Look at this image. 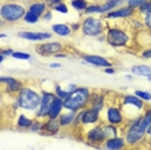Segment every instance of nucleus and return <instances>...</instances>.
<instances>
[{"mask_svg":"<svg viewBox=\"0 0 151 150\" xmlns=\"http://www.w3.org/2000/svg\"><path fill=\"white\" fill-rule=\"evenodd\" d=\"M106 43L115 49H125L132 47L134 38L132 31L122 26H107L106 30Z\"/></svg>","mask_w":151,"mask_h":150,"instance_id":"obj_1","label":"nucleus"},{"mask_svg":"<svg viewBox=\"0 0 151 150\" xmlns=\"http://www.w3.org/2000/svg\"><path fill=\"white\" fill-rule=\"evenodd\" d=\"M14 98L19 109L35 114L42 104V91L39 92L31 86H25Z\"/></svg>","mask_w":151,"mask_h":150,"instance_id":"obj_2","label":"nucleus"},{"mask_svg":"<svg viewBox=\"0 0 151 150\" xmlns=\"http://www.w3.org/2000/svg\"><path fill=\"white\" fill-rule=\"evenodd\" d=\"M80 23L83 35L87 38H94V39L104 35L109 26L104 16H85Z\"/></svg>","mask_w":151,"mask_h":150,"instance_id":"obj_3","label":"nucleus"},{"mask_svg":"<svg viewBox=\"0 0 151 150\" xmlns=\"http://www.w3.org/2000/svg\"><path fill=\"white\" fill-rule=\"evenodd\" d=\"M92 91L88 87H79L76 91L70 93L67 100H65V109L71 111H80L89 106Z\"/></svg>","mask_w":151,"mask_h":150,"instance_id":"obj_4","label":"nucleus"},{"mask_svg":"<svg viewBox=\"0 0 151 150\" xmlns=\"http://www.w3.org/2000/svg\"><path fill=\"white\" fill-rule=\"evenodd\" d=\"M26 12V6L21 3L6 1L3 3L0 6V18H1V21L8 23H17L19 21H23Z\"/></svg>","mask_w":151,"mask_h":150,"instance_id":"obj_5","label":"nucleus"},{"mask_svg":"<svg viewBox=\"0 0 151 150\" xmlns=\"http://www.w3.org/2000/svg\"><path fill=\"white\" fill-rule=\"evenodd\" d=\"M104 122L101 117V111L96 110V109L88 106L84 110L78 111L76 120L73 127H87V125H96Z\"/></svg>","mask_w":151,"mask_h":150,"instance_id":"obj_6","label":"nucleus"},{"mask_svg":"<svg viewBox=\"0 0 151 150\" xmlns=\"http://www.w3.org/2000/svg\"><path fill=\"white\" fill-rule=\"evenodd\" d=\"M120 109H122L123 114L125 115V118L128 117V110H136L138 114H142L143 110L146 109L145 101H142L139 97H137L134 93L133 94H123L120 98Z\"/></svg>","mask_w":151,"mask_h":150,"instance_id":"obj_7","label":"nucleus"},{"mask_svg":"<svg viewBox=\"0 0 151 150\" xmlns=\"http://www.w3.org/2000/svg\"><path fill=\"white\" fill-rule=\"evenodd\" d=\"M84 138L87 140V142L89 145L94 146V148H97V149L101 148L102 144L107 140L106 133H105V128H104V122L88 128L84 133Z\"/></svg>","mask_w":151,"mask_h":150,"instance_id":"obj_8","label":"nucleus"},{"mask_svg":"<svg viewBox=\"0 0 151 150\" xmlns=\"http://www.w3.org/2000/svg\"><path fill=\"white\" fill-rule=\"evenodd\" d=\"M125 120H127V118H125V115L123 114L120 106L112 104V105H107V106L105 107L104 122L118 125V127H122V125H124Z\"/></svg>","mask_w":151,"mask_h":150,"instance_id":"obj_9","label":"nucleus"},{"mask_svg":"<svg viewBox=\"0 0 151 150\" xmlns=\"http://www.w3.org/2000/svg\"><path fill=\"white\" fill-rule=\"evenodd\" d=\"M65 49L63 43L57 42V40H48L42 44H37L35 47V52L36 54L42 57H49V56H56L57 53L62 52Z\"/></svg>","mask_w":151,"mask_h":150,"instance_id":"obj_10","label":"nucleus"},{"mask_svg":"<svg viewBox=\"0 0 151 150\" xmlns=\"http://www.w3.org/2000/svg\"><path fill=\"white\" fill-rule=\"evenodd\" d=\"M0 83L3 87V92L9 96H17V93L25 87L22 80L13 76H4V75L0 76Z\"/></svg>","mask_w":151,"mask_h":150,"instance_id":"obj_11","label":"nucleus"},{"mask_svg":"<svg viewBox=\"0 0 151 150\" xmlns=\"http://www.w3.org/2000/svg\"><path fill=\"white\" fill-rule=\"evenodd\" d=\"M54 97H56L54 92L45 91V89L42 91V104H40L39 109H37L36 112H35L36 119H47L48 112H49V109H50V105H52Z\"/></svg>","mask_w":151,"mask_h":150,"instance_id":"obj_12","label":"nucleus"},{"mask_svg":"<svg viewBox=\"0 0 151 150\" xmlns=\"http://www.w3.org/2000/svg\"><path fill=\"white\" fill-rule=\"evenodd\" d=\"M137 16V11H134L133 8H130L129 5H123L118 9H114V11L106 13L104 16L106 21H110V19H130L132 17Z\"/></svg>","mask_w":151,"mask_h":150,"instance_id":"obj_13","label":"nucleus"},{"mask_svg":"<svg viewBox=\"0 0 151 150\" xmlns=\"http://www.w3.org/2000/svg\"><path fill=\"white\" fill-rule=\"evenodd\" d=\"M81 61L85 65H91V66L94 67H102V69H106V67H112L114 63L110 60H107L106 57H102L99 54H91V53H84L81 54Z\"/></svg>","mask_w":151,"mask_h":150,"instance_id":"obj_14","label":"nucleus"},{"mask_svg":"<svg viewBox=\"0 0 151 150\" xmlns=\"http://www.w3.org/2000/svg\"><path fill=\"white\" fill-rule=\"evenodd\" d=\"M18 38L29 42H48V40H52L53 34L48 32V31H19Z\"/></svg>","mask_w":151,"mask_h":150,"instance_id":"obj_15","label":"nucleus"},{"mask_svg":"<svg viewBox=\"0 0 151 150\" xmlns=\"http://www.w3.org/2000/svg\"><path fill=\"white\" fill-rule=\"evenodd\" d=\"M106 98H107V96H106L105 92H102V91H92V96H91V101H89V106L102 112L105 110V107L107 106Z\"/></svg>","mask_w":151,"mask_h":150,"instance_id":"obj_16","label":"nucleus"},{"mask_svg":"<svg viewBox=\"0 0 151 150\" xmlns=\"http://www.w3.org/2000/svg\"><path fill=\"white\" fill-rule=\"evenodd\" d=\"M105 150H124L127 146V141L125 137L122 135L116 136V137L112 138H107L106 141L102 144Z\"/></svg>","mask_w":151,"mask_h":150,"instance_id":"obj_17","label":"nucleus"},{"mask_svg":"<svg viewBox=\"0 0 151 150\" xmlns=\"http://www.w3.org/2000/svg\"><path fill=\"white\" fill-rule=\"evenodd\" d=\"M62 129L58 119H44V125L42 135L44 136H56Z\"/></svg>","mask_w":151,"mask_h":150,"instance_id":"obj_18","label":"nucleus"},{"mask_svg":"<svg viewBox=\"0 0 151 150\" xmlns=\"http://www.w3.org/2000/svg\"><path fill=\"white\" fill-rule=\"evenodd\" d=\"M63 111H65V101L56 96L53 102H52V105H50V109H49V112H48L47 119H58Z\"/></svg>","mask_w":151,"mask_h":150,"instance_id":"obj_19","label":"nucleus"},{"mask_svg":"<svg viewBox=\"0 0 151 150\" xmlns=\"http://www.w3.org/2000/svg\"><path fill=\"white\" fill-rule=\"evenodd\" d=\"M76 115H78L76 111H71V110H66V109H65V111L60 115V118H58V122H60L61 127L67 128V127L74 125L75 120H76Z\"/></svg>","mask_w":151,"mask_h":150,"instance_id":"obj_20","label":"nucleus"},{"mask_svg":"<svg viewBox=\"0 0 151 150\" xmlns=\"http://www.w3.org/2000/svg\"><path fill=\"white\" fill-rule=\"evenodd\" d=\"M27 9H29L30 12L35 13L36 16H39L40 18H42V17L49 11V6H48V4L45 1H43V0H35V1L30 3Z\"/></svg>","mask_w":151,"mask_h":150,"instance_id":"obj_21","label":"nucleus"},{"mask_svg":"<svg viewBox=\"0 0 151 150\" xmlns=\"http://www.w3.org/2000/svg\"><path fill=\"white\" fill-rule=\"evenodd\" d=\"M50 30H52V32L54 35L57 36H61V38H68L73 34V30H71V26L67 25V23H53L52 26H50Z\"/></svg>","mask_w":151,"mask_h":150,"instance_id":"obj_22","label":"nucleus"},{"mask_svg":"<svg viewBox=\"0 0 151 150\" xmlns=\"http://www.w3.org/2000/svg\"><path fill=\"white\" fill-rule=\"evenodd\" d=\"M123 5H125V0H104L101 3V13L102 16H105L106 13L118 9Z\"/></svg>","mask_w":151,"mask_h":150,"instance_id":"obj_23","label":"nucleus"},{"mask_svg":"<svg viewBox=\"0 0 151 150\" xmlns=\"http://www.w3.org/2000/svg\"><path fill=\"white\" fill-rule=\"evenodd\" d=\"M130 73L138 78H149L151 75V66L147 63H139L130 67Z\"/></svg>","mask_w":151,"mask_h":150,"instance_id":"obj_24","label":"nucleus"},{"mask_svg":"<svg viewBox=\"0 0 151 150\" xmlns=\"http://www.w3.org/2000/svg\"><path fill=\"white\" fill-rule=\"evenodd\" d=\"M32 122L34 119L32 118H29L26 114H18L17 115V119H16V128L19 129V131H30L32 125Z\"/></svg>","mask_w":151,"mask_h":150,"instance_id":"obj_25","label":"nucleus"},{"mask_svg":"<svg viewBox=\"0 0 151 150\" xmlns=\"http://www.w3.org/2000/svg\"><path fill=\"white\" fill-rule=\"evenodd\" d=\"M129 30L133 32H141L143 31V30H146L145 27V23H143V18L141 16H134L132 17V18L129 19Z\"/></svg>","mask_w":151,"mask_h":150,"instance_id":"obj_26","label":"nucleus"},{"mask_svg":"<svg viewBox=\"0 0 151 150\" xmlns=\"http://www.w3.org/2000/svg\"><path fill=\"white\" fill-rule=\"evenodd\" d=\"M84 16H102L101 3H89L88 8L84 12Z\"/></svg>","mask_w":151,"mask_h":150,"instance_id":"obj_27","label":"nucleus"},{"mask_svg":"<svg viewBox=\"0 0 151 150\" xmlns=\"http://www.w3.org/2000/svg\"><path fill=\"white\" fill-rule=\"evenodd\" d=\"M68 3H70V5L73 6L75 11L83 13V14H84L85 9H87V8H88V5H89L88 0H70Z\"/></svg>","mask_w":151,"mask_h":150,"instance_id":"obj_28","label":"nucleus"},{"mask_svg":"<svg viewBox=\"0 0 151 150\" xmlns=\"http://www.w3.org/2000/svg\"><path fill=\"white\" fill-rule=\"evenodd\" d=\"M40 19H42V18H40L39 16H36L35 13L30 12L29 9H27L26 14H25V17H23V22L27 23V25H35V23H37Z\"/></svg>","mask_w":151,"mask_h":150,"instance_id":"obj_29","label":"nucleus"},{"mask_svg":"<svg viewBox=\"0 0 151 150\" xmlns=\"http://www.w3.org/2000/svg\"><path fill=\"white\" fill-rule=\"evenodd\" d=\"M54 94H56V96L58 97V98H61V100H67V97L70 96V93H68V92L66 91V88H62L60 86V84H56V86H54Z\"/></svg>","mask_w":151,"mask_h":150,"instance_id":"obj_30","label":"nucleus"},{"mask_svg":"<svg viewBox=\"0 0 151 150\" xmlns=\"http://www.w3.org/2000/svg\"><path fill=\"white\" fill-rule=\"evenodd\" d=\"M43 125H44V119H34L32 125L30 128V132H34V133H42L43 131Z\"/></svg>","mask_w":151,"mask_h":150,"instance_id":"obj_31","label":"nucleus"},{"mask_svg":"<svg viewBox=\"0 0 151 150\" xmlns=\"http://www.w3.org/2000/svg\"><path fill=\"white\" fill-rule=\"evenodd\" d=\"M12 58L21 60V61H29V60H31V54L29 52H23V50H14V53L12 54Z\"/></svg>","mask_w":151,"mask_h":150,"instance_id":"obj_32","label":"nucleus"},{"mask_svg":"<svg viewBox=\"0 0 151 150\" xmlns=\"http://www.w3.org/2000/svg\"><path fill=\"white\" fill-rule=\"evenodd\" d=\"M52 11L57 12V13H60V14H67L70 9H68L67 3H66V1H62V3H60V4H57L56 6H53Z\"/></svg>","mask_w":151,"mask_h":150,"instance_id":"obj_33","label":"nucleus"},{"mask_svg":"<svg viewBox=\"0 0 151 150\" xmlns=\"http://www.w3.org/2000/svg\"><path fill=\"white\" fill-rule=\"evenodd\" d=\"M149 13H151V0H147L145 4L141 6L138 11H137V14L141 16V17H143V16L149 14Z\"/></svg>","mask_w":151,"mask_h":150,"instance_id":"obj_34","label":"nucleus"},{"mask_svg":"<svg viewBox=\"0 0 151 150\" xmlns=\"http://www.w3.org/2000/svg\"><path fill=\"white\" fill-rule=\"evenodd\" d=\"M147 0H125V4L129 5L130 8H133L134 11H138V9L142 6Z\"/></svg>","mask_w":151,"mask_h":150,"instance_id":"obj_35","label":"nucleus"},{"mask_svg":"<svg viewBox=\"0 0 151 150\" xmlns=\"http://www.w3.org/2000/svg\"><path fill=\"white\" fill-rule=\"evenodd\" d=\"M134 94L137 97H139L142 101H145V102H149L151 101V93L149 91H142V89H137L134 91Z\"/></svg>","mask_w":151,"mask_h":150,"instance_id":"obj_36","label":"nucleus"},{"mask_svg":"<svg viewBox=\"0 0 151 150\" xmlns=\"http://www.w3.org/2000/svg\"><path fill=\"white\" fill-rule=\"evenodd\" d=\"M139 57H141L142 60L151 61V47H147V48L141 50V52H139Z\"/></svg>","mask_w":151,"mask_h":150,"instance_id":"obj_37","label":"nucleus"},{"mask_svg":"<svg viewBox=\"0 0 151 150\" xmlns=\"http://www.w3.org/2000/svg\"><path fill=\"white\" fill-rule=\"evenodd\" d=\"M143 23H145V27L146 30H149V31L151 32V13H149V14L143 16Z\"/></svg>","mask_w":151,"mask_h":150,"instance_id":"obj_38","label":"nucleus"},{"mask_svg":"<svg viewBox=\"0 0 151 150\" xmlns=\"http://www.w3.org/2000/svg\"><path fill=\"white\" fill-rule=\"evenodd\" d=\"M42 19H43V21H45V22L52 21V19H53V11H52V9H49V11H48L42 17Z\"/></svg>","mask_w":151,"mask_h":150,"instance_id":"obj_39","label":"nucleus"},{"mask_svg":"<svg viewBox=\"0 0 151 150\" xmlns=\"http://www.w3.org/2000/svg\"><path fill=\"white\" fill-rule=\"evenodd\" d=\"M13 53H14V50L12 48H1V50H0V54H4L5 57H12Z\"/></svg>","mask_w":151,"mask_h":150,"instance_id":"obj_40","label":"nucleus"},{"mask_svg":"<svg viewBox=\"0 0 151 150\" xmlns=\"http://www.w3.org/2000/svg\"><path fill=\"white\" fill-rule=\"evenodd\" d=\"M79 88L78 84H75V83H68L67 84V87H66V91L68 92V93H73V92H75Z\"/></svg>","mask_w":151,"mask_h":150,"instance_id":"obj_41","label":"nucleus"},{"mask_svg":"<svg viewBox=\"0 0 151 150\" xmlns=\"http://www.w3.org/2000/svg\"><path fill=\"white\" fill-rule=\"evenodd\" d=\"M71 30H73V32H76L79 30H81V23H79V22L71 23Z\"/></svg>","mask_w":151,"mask_h":150,"instance_id":"obj_42","label":"nucleus"},{"mask_svg":"<svg viewBox=\"0 0 151 150\" xmlns=\"http://www.w3.org/2000/svg\"><path fill=\"white\" fill-rule=\"evenodd\" d=\"M48 66L50 67V69H61L62 67V63L61 62H52V63H49Z\"/></svg>","mask_w":151,"mask_h":150,"instance_id":"obj_43","label":"nucleus"},{"mask_svg":"<svg viewBox=\"0 0 151 150\" xmlns=\"http://www.w3.org/2000/svg\"><path fill=\"white\" fill-rule=\"evenodd\" d=\"M104 71H105L106 74H111V75L116 73V70H115L114 66H112V67H106V69H104Z\"/></svg>","mask_w":151,"mask_h":150,"instance_id":"obj_44","label":"nucleus"},{"mask_svg":"<svg viewBox=\"0 0 151 150\" xmlns=\"http://www.w3.org/2000/svg\"><path fill=\"white\" fill-rule=\"evenodd\" d=\"M54 57H56V58H66V57H67V53H66V52H63V50H62V52L57 53Z\"/></svg>","mask_w":151,"mask_h":150,"instance_id":"obj_45","label":"nucleus"},{"mask_svg":"<svg viewBox=\"0 0 151 150\" xmlns=\"http://www.w3.org/2000/svg\"><path fill=\"white\" fill-rule=\"evenodd\" d=\"M133 76H134V75H133L132 73H130V74H125L124 75V79H127V80H133Z\"/></svg>","mask_w":151,"mask_h":150,"instance_id":"obj_46","label":"nucleus"},{"mask_svg":"<svg viewBox=\"0 0 151 150\" xmlns=\"http://www.w3.org/2000/svg\"><path fill=\"white\" fill-rule=\"evenodd\" d=\"M146 136H149V137H151V124L149 125V128H147V132H146Z\"/></svg>","mask_w":151,"mask_h":150,"instance_id":"obj_47","label":"nucleus"},{"mask_svg":"<svg viewBox=\"0 0 151 150\" xmlns=\"http://www.w3.org/2000/svg\"><path fill=\"white\" fill-rule=\"evenodd\" d=\"M5 61V56L4 54H0V63H3Z\"/></svg>","mask_w":151,"mask_h":150,"instance_id":"obj_48","label":"nucleus"},{"mask_svg":"<svg viewBox=\"0 0 151 150\" xmlns=\"http://www.w3.org/2000/svg\"><path fill=\"white\" fill-rule=\"evenodd\" d=\"M43 1H45L47 4H48V6H49V5H50V4H52V3L54 1V0H43Z\"/></svg>","mask_w":151,"mask_h":150,"instance_id":"obj_49","label":"nucleus"},{"mask_svg":"<svg viewBox=\"0 0 151 150\" xmlns=\"http://www.w3.org/2000/svg\"><path fill=\"white\" fill-rule=\"evenodd\" d=\"M5 38H6V35H5L4 32H3V34H0V39H5Z\"/></svg>","mask_w":151,"mask_h":150,"instance_id":"obj_50","label":"nucleus"},{"mask_svg":"<svg viewBox=\"0 0 151 150\" xmlns=\"http://www.w3.org/2000/svg\"><path fill=\"white\" fill-rule=\"evenodd\" d=\"M147 81H149V83H151V75H150L149 78H147Z\"/></svg>","mask_w":151,"mask_h":150,"instance_id":"obj_51","label":"nucleus"},{"mask_svg":"<svg viewBox=\"0 0 151 150\" xmlns=\"http://www.w3.org/2000/svg\"><path fill=\"white\" fill-rule=\"evenodd\" d=\"M31 1H35V0H31Z\"/></svg>","mask_w":151,"mask_h":150,"instance_id":"obj_52","label":"nucleus"}]
</instances>
